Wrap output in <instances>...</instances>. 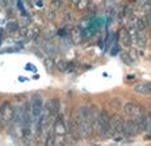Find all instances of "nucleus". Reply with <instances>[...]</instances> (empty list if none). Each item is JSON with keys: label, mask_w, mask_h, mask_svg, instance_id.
I'll return each mask as SVG.
<instances>
[{"label": "nucleus", "mask_w": 151, "mask_h": 146, "mask_svg": "<svg viewBox=\"0 0 151 146\" xmlns=\"http://www.w3.org/2000/svg\"><path fill=\"white\" fill-rule=\"evenodd\" d=\"M54 130H55V133H57L58 136H63V134L66 133V128H65V125H63V122L58 121L57 124H55V126H54Z\"/></svg>", "instance_id": "nucleus-11"}, {"label": "nucleus", "mask_w": 151, "mask_h": 146, "mask_svg": "<svg viewBox=\"0 0 151 146\" xmlns=\"http://www.w3.org/2000/svg\"><path fill=\"white\" fill-rule=\"evenodd\" d=\"M14 117V111L13 108L11 107V104L8 103H4L1 107V116H0V119L3 120V121L8 122V121H12Z\"/></svg>", "instance_id": "nucleus-6"}, {"label": "nucleus", "mask_w": 151, "mask_h": 146, "mask_svg": "<svg viewBox=\"0 0 151 146\" xmlns=\"http://www.w3.org/2000/svg\"><path fill=\"white\" fill-rule=\"evenodd\" d=\"M124 112L133 119L139 117V116L143 115V109H142V107L138 106L137 103H126L124 106Z\"/></svg>", "instance_id": "nucleus-3"}, {"label": "nucleus", "mask_w": 151, "mask_h": 146, "mask_svg": "<svg viewBox=\"0 0 151 146\" xmlns=\"http://www.w3.org/2000/svg\"><path fill=\"white\" fill-rule=\"evenodd\" d=\"M86 4H87L86 1H84V3H80V4H79V8H84V7H86Z\"/></svg>", "instance_id": "nucleus-20"}, {"label": "nucleus", "mask_w": 151, "mask_h": 146, "mask_svg": "<svg viewBox=\"0 0 151 146\" xmlns=\"http://www.w3.org/2000/svg\"><path fill=\"white\" fill-rule=\"evenodd\" d=\"M46 65H47V67H53V61H46Z\"/></svg>", "instance_id": "nucleus-19"}, {"label": "nucleus", "mask_w": 151, "mask_h": 146, "mask_svg": "<svg viewBox=\"0 0 151 146\" xmlns=\"http://www.w3.org/2000/svg\"><path fill=\"white\" fill-rule=\"evenodd\" d=\"M135 45L139 46V48H143L147 42V38H146V34L143 33V30H138L137 32V36H135V40H134Z\"/></svg>", "instance_id": "nucleus-9"}, {"label": "nucleus", "mask_w": 151, "mask_h": 146, "mask_svg": "<svg viewBox=\"0 0 151 146\" xmlns=\"http://www.w3.org/2000/svg\"><path fill=\"white\" fill-rule=\"evenodd\" d=\"M141 132V128H139L138 122L134 120H129V121L125 122L124 125V133L126 136H137V134Z\"/></svg>", "instance_id": "nucleus-4"}, {"label": "nucleus", "mask_w": 151, "mask_h": 146, "mask_svg": "<svg viewBox=\"0 0 151 146\" xmlns=\"http://www.w3.org/2000/svg\"><path fill=\"white\" fill-rule=\"evenodd\" d=\"M45 50L47 51L49 54H54L55 53V48H54L53 43H47V45L45 46Z\"/></svg>", "instance_id": "nucleus-15"}, {"label": "nucleus", "mask_w": 151, "mask_h": 146, "mask_svg": "<svg viewBox=\"0 0 151 146\" xmlns=\"http://www.w3.org/2000/svg\"><path fill=\"white\" fill-rule=\"evenodd\" d=\"M79 132H80V136L84 137V138H88L89 136L93 132V121L91 120H83V122L80 124L79 126Z\"/></svg>", "instance_id": "nucleus-5"}, {"label": "nucleus", "mask_w": 151, "mask_h": 146, "mask_svg": "<svg viewBox=\"0 0 151 146\" xmlns=\"http://www.w3.org/2000/svg\"><path fill=\"white\" fill-rule=\"evenodd\" d=\"M146 21H147V24L151 25V11L149 12V14H147V17H146Z\"/></svg>", "instance_id": "nucleus-18"}, {"label": "nucleus", "mask_w": 151, "mask_h": 146, "mask_svg": "<svg viewBox=\"0 0 151 146\" xmlns=\"http://www.w3.org/2000/svg\"><path fill=\"white\" fill-rule=\"evenodd\" d=\"M58 69L62 70V71H65V70L67 69V65H66V62H63V61H62V62L58 63Z\"/></svg>", "instance_id": "nucleus-16"}, {"label": "nucleus", "mask_w": 151, "mask_h": 146, "mask_svg": "<svg viewBox=\"0 0 151 146\" xmlns=\"http://www.w3.org/2000/svg\"><path fill=\"white\" fill-rule=\"evenodd\" d=\"M0 116H1V108H0Z\"/></svg>", "instance_id": "nucleus-21"}, {"label": "nucleus", "mask_w": 151, "mask_h": 146, "mask_svg": "<svg viewBox=\"0 0 151 146\" xmlns=\"http://www.w3.org/2000/svg\"><path fill=\"white\" fill-rule=\"evenodd\" d=\"M149 116H150V117H151V111H150V115H149Z\"/></svg>", "instance_id": "nucleus-22"}, {"label": "nucleus", "mask_w": 151, "mask_h": 146, "mask_svg": "<svg viewBox=\"0 0 151 146\" xmlns=\"http://www.w3.org/2000/svg\"><path fill=\"white\" fill-rule=\"evenodd\" d=\"M7 29L9 32H12V33H14V32L19 30V25H17L16 22H13V21L12 22H8V24H7Z\"/></svg>", "instance_id": "nucleus-13"}, {"label": "nucleus", "mask_w": 151, "mask_h": 146, "mask_svg": "<svg viewBox=\"0 0 151 146\" xmlns=\"http://www.w3.org/2000/svg\"><path fill=\"white\" fill-rule=\"evenodd\" d=\"M121 42L124 43V46H130L132 45V37H130V33L126 30H122L121 32Z\"/></svg>", "instance_id": "nucleus-10"}, {"label": "nucleus", "mask_w": 151, "mask_h": 146, "mask_svg": "<svg viewBox=\"0 0 151 146\" xmlns=\"http://www.w3.org/2000/svg\"><path fill=\"white\" fill-rule=\"evenodd\" d=\"M124 125H125V121L120 116H114L113 119H110L108 136L116 137V136H118V134L124 133Z\"/></svg>", "instance_id": "nucleus-2"}, {"label": "nucleus", "mask_w": 151, "mask_h": 146, "mask_svg": "<svg viewBox=\"0 0 151 146\" xmlns=\"http://www.w3.org/2000/svg\"><path fill=\"white\" fill-rule=\"evenodd\" d=\"M58 107H59V101H58L57 99H51V100L47 103V109L51 111V112H57Z\"/></svg>", "instance_id": "nucleus-12"}, {"label": "nucleus", "mask_w": 151, "mask_h": 146, "mask_svg": "<svg viewBox=\"0 0 151 146\" xmlns=\"http://www.w3.org/2000/svg\"><path fill=\"white\" fill-rule=\"evenodd\" d=\"M121 58H122V61H125L127 65H130V63H132V59L127 57V54H122V57H121Z\"/></svg>", "instance_id": "nucleus-17"}, {"label": "nucleus", "mask_w": 151, "mask_h": 146, "mask_svg": "<svg viewBox=\"0 0 151 146\" xmlns=\"http://www.w3.org/2000/svg\"><path fill=\"white\" fill-rule=\"evenodd\" d=\"M109 121L110 119L108 117L106 112H101L96 116V119L93 120V130L100 134V136H108L109 132Z\"/></svg>", "instance_id": "nucleus-1"}, {"label": "nucleus", "mask_w": 151, "mask_h": 146, "mask_svg": "<svg viewBox=\"0 0 151 146\" xmlns=\"http://www.w3.org/2000/svg\"><path fill=\"white\" fill-rule=\"evenodd\" d=\"M84 120V116L82 113V109L80 108H78V109H75L74 112H72V116H71V121L74 122L75 125H78V126H80V124L83 122Z\"/></svg>", "instance_id": "nucleus-8"}, {"label": "nucleus", "mask_w": 151, "mask_h": 146, "mask_svg": "<svg viewBox=\"0 0 151 146\" xmlns=\"http://www.w3.org/2000/svg\"><path fill=\"white\" fill-rule=\"evenodd\" d=\"M147 25H149V24H147V21H146V20H143V19L138 20V21H137V29H138V30H143Z\"/></svg>", "instance_id": "nucleus-14"}, {"label": "nucleus", "mask_w": 151, "mask_h": 146, "mask_svg": "<svg viewBox=\"0 0 151 146\" xmlns=\"http://www.w3.org/2000/svg\"><path fill=\"white\" fill-rule=\"evenodd\" d=\"M134 90L142 95H151V83H139L134 86Z\"/></svg>", "instance_id": "nucleus-7"}]
</instances>
